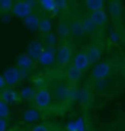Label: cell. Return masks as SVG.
Segmentation results:
<instances>
[{"instance_id":"6da1fadb","label":"cell","mask_w":125,"mask_h":131,"mask_svg":"<svg viewBox=\"0 0 125 131\" xmlns=\"http://www.w3.org/2000/svg\"><path fill=\"white\" fill-rule=\"evenodd\" d=\"M50 90L52 93V102L55 101L58 105H69L76 99V95H77L76 86L69 83L64 77L54 82Z\"/></svg>"},{"instance_id":"7a4b0ae2","label":"cell","mask_w":125,"mask_h":131,"mask_svg":"<svg viewBox=\"0 0 125 131\" xmlns=\"http://www.w3.org/2000/svg\"><path fill=\"white\" fill-rule=\"evenodd\" d=\"M73 45H71V42L69 41H61L58 44V47L55 50V63H58L60 66L65 67V66H69L73 60Z\"/></svg>"},{"instance_id":"3957f363","label":"cell","mask_w":125,"mask_h":131,"mask_svg":"<svg viewBox=\"0 0 125 131\" xmlns=\"http://www.w3.org/2000/svg\"><path fill=\"white\" fill-rule=\"evenodd\" d=\"M33 105L38 111H45L52 105V93L48 86H44L41 89L37 90L35 99H33Z\"/></svg>"},{"instance_id":"277c9868","label":"cell","mask_w":125,"mask_h":131,"mask_svg":"<svg viewBox=\"0 0 125 131\" xmlns=\"http://www.w3.org/2000/svg\"><path fill=\"white\" fill-rule=\"evenodd\" d=\"M37 6V2H29V0H18L15 2L13 9H12V15L19 19L28 18L29 15L33 13V9Z\"/></svg>"},{"instance_id":"5b68a950","label":"cell","mask_w":125,"mask_h":131,"mask_svg":"<svg viewBox=\"0 0 125 131\" xmlns=\"http://www.w3.org/2000/svg\"><path fill=\"white\" fill-rule=\"evenodd\" d=\"M111 70H112L111 61H100V63H97V64L92 69L90 77H92V80H95V82H102V80H105L108 76H109Z\"/></svg>"},{"instance_id":"8992f818","label":"cell","mask_w":125,"mask_h":131,"mask_svg":"<svg viewBox=\"0 0 125 131\" xmlns=\"http://www.w3.org/2000/svg\"><path fill=\"white\" fill-rule=\"evenodd\" d=\"M84 51H86V56H87V60H89V64L90 66L92 64L96 66L97 63H100V58L103 56V47L100 42H92V44H89Z\"/></svg>"},{"instance_id":"52a82bcc","label":"cell","mask_w":125,"mask_h":131,"mask_svg":"<svg viewBox=\"0 0 125 131\" xmlns=\"http://www.w3.org/2000/svg\"><path fill=\"white\" fill-rule=\"evenodd\" d=\"M2 76H3V79H5L6 84H7L9 88H13V86H16V84L23 79V76H26V73L22 71V70H19L18 67L15 66V67L7 69Z\"/></svg>"},{"instance_id":"ba28073f","label":"cell","mask_w":125,"mask_h":131,"mask_svg":"<svg viewBox=\"0 0 125 131\" xmlns=\"http://www.w3.org/2000/svg\"><path fill=\"white\" fill-rule=\"evenodd\" d=\"M69 25H70V37L74 38V39H80L83 38L86 34H84L83 29V24H82V19L77 18V16H73V18L69 19Z\"/></svg>"},{"instance_id":"9c48e42d","label":"cell","mask_w":125,"mask_h":131,"mask_svg":"<svg viewBox=\"0 0 125 131\" xmlns=\"http://www.w3.org/2000/svg\"><path fill=\"white\" fill-rule=\"evenodd\" d=\"M82 76H83V73H82L77 67H74L71 63H70L69 66H65V67H64V76H63V77H64L69 83H71V84H74V86H76V84L80 82Z\"/></svg>"},{"instance_id":"30bf717a","label":"cell","mask_w":125,"mask_h":131,"mask_svg":"<svg viewBox=\"0 0 125 131\" xmlns=\"http://www.w3.org/2000/svg\"><path fill=\"white\" fill-rule=\"evenodd\" d=\"M71 64H73L74 67H77L82 73L87 70L90 64H89L86 51H84V50H80V51L76 52V54H74V57H73V60H71Z\"/></svg>"},{"instance_id":"8fae6325","label":"cell","mask_w":125,"mask_h":131,"mask_svg":"<svg viewBox=\"0 0 125 131\" xmlns=\"http://www.w3.org/2000/svg\"><path fill=\"white\" fill-rule=\"evenodd\" d=\"M16 67H18L19 70L28 73V71L35 69V60L31 58L28 54H20V56L16 58Z\"/></svg>"},{"instance_id":"7c38bea8","label":"cell","mask_w":125,"mask_h":131,"mask_svg":"<svg viewBox=\"0 0 125 131\" xmlns=\"http://www.w3.org/2000/svg\"><path fill=\"white\" fill-rule=\"evenodd\" d=\"M38 63L41 66H51L55 63V48H44V51L38 57Z\"/></svg>"},{"instance_id":"4fadbf2b","label":"cell","mask_w":125,"mask_h":131,"mask_svg":"<svg viewBox=\"0 0 125 131\" xmlns=\"http://www.w3.org/2000/svg\"><path fill=\"white\" fill-rule=\"evenodd\" d=\"M57 37L60 38L61 41H69L70 38V25H69V19L63 18L58 22V28H57Z\"/></svg>"},{"instance_id":"5bb4252c","label":"cell","mask_w":125,"mask_h":131,"mask_svg":"<svg viewBox=\"0 0 125 131\" xmlns=\"http://www.w3.org/2000/svg\"><path fill=\"white\" fill-rule=\"evenodd\" d=\"M42 51H44V45H42L41 39H33L28 45V52L26 54L33 60H38V57L42 54Z\"/></svg>"},{"instance_id":"9a60e30c","label":"cell","mask_w":125,"mask_h":131,"mask_svg":"<svg viewBox=\"0 0 125 131\" xmlns=\"http://www.w3.org/2000/svg\"><path fill=\"white\" fill-rule=\"evenodd\" d=\"M89 18L92 19V22L96 25V28H102V26H105L106 22H108V15H106V12H105V9L89 13Z\"/></svg>"},{"instance_id":"2e32d148","label":"cell","mask_w":125,"mask_h":131,"mask_svg":"<svg viewBox=\"0 0 125 131\" xmlns=\"http://www.w3.org/2000/svg\"><path fill=\"white\" fill-rule=\"evenodd\" d=\"M0 99H2L3 102H6L7 105H9V103H18L19 101H20V95L9 88V89H5V90L0 92Z\"/></svg>"},{"instance_id":"e0dca14e","label":"cell","mask_w":125,"mask_h":131,"mask_svg":"<svg viewBox=\"0 0 125 131\" xmlns=\"http://www.w3.org/2000/svg\"><path fill=\"white\" fill-rule=\"evenodd\" d=\"M39 22H41V16L38 13H32L29 15L28 18L23 19V24L26 28H29L31 31H38V26H39Z\"/></svg>"},{"instance_id":"ac0fdd59","label":"cell","mask_w":125,"mask_h":131,"mask_svg":"<svg viewBox=\"0 0 125 131\" xmlns=\"http://www.w3.org/2000/svg\"><path fill=\"white\" fill-rule=\"evenodd\" d=\"M84 7L89 10V13L97 12V10H102L105 7V2H102V0H86L84 2Z\"/></svg>"},{"instance_id":"d6986e66","label":"cell","mask_w":125,"mask_h":131,"mask_svg":"<svg viewBox=\"0 0 125 131\" xmlns=\"http://www.w3.org/2000/svg\"><path fill=\"white\" fill-rule=\"evenodd\" d=\"M41 42H42V45H44V48H54L57 45V35L54 32L42 35Z\"/></svg>"},{"instance_id":"ffe728a7","label":"cell","mask_w":125,"mask_h":131,"mask_svg":"<svg viewBox=\"0 0 125 131\" xmlns=\"http://www.w3.org/2000/svg\"><path fill=\"white\" fill-rule=\"evenodd\" d=\"M82 24H83V29H84V34L86 35H93V34L96 32V29H97L96 25L92 22V19L89 18V15L82 19Z\"/></svg>"},{"instance_id":"44dd1931","label":"cell","mask_w":125,"mask_h":131,"mask_svg":"<svg viewBox=\"0 0 125 131\" xmlns=\"http://www.w3.org/2000/svg\"><path fill=\"white\" fill-rule=\"evenodd\" d=\"M38 31H39L41 35H47V34L52 32V22L48 18H41V22H39Z\"/></svg>"},{"instance_id":"7402d4cb","label":"cell","mask_w":125,"mask_h":131,"mask_svg":"<svg viewBox=\"0 0 125 131\" xmlns=\"http://www.w3.org/2000/svg\"><path fill=\"white\" fill-rule=\"evenodd\" d=\"M22 118H23V121H26V122H33V121H38L41 118V114H39V111H38L37 108H33V109L25 111Z\"/></svg>"},{"instance_id":"603a6c76","label":"cell","mask_w":125,"mask_h":131,"mask_svg":"<svg viewBox=\"0 0 125 131\" xmlns=\"http://www.w3.org/2000/svg\"><path fill=\"white\" fill-rule=\"evenodd\" d=\"M109 13L113 19H119L122 13V7H121L119 2H109Z\"/></svg>"},{"instance_id":"cb8c5ba5","label":"cell","mask_w":125,"mask_h":131,"mask_svg":"<svg viewBox=\"0 0 125 131\" xmlns=\"http://www.w3.org/2000/svg\"><path fill=\"white\" fill-rule=\"evenodd\" d=\"M19 95H20V99H23V101H33L35 95H37V90L33 88H23L19 92Z\"/></svg>"},{"instance_id":"d4e9b609","label":"cell","mask_w":125,"mask_h":131,"mask_svg":"<svg viewBox=\"0 0 125 131\" xmlns=\"http://www.w3.org/2000/svg\"><path fill=\"white\" fill-rule=\"evenodd\" d=\"M15 2L12 0H0V15H6V13H12Z\"/></svg>"},{"instance_id":"484cf974","label":"cell","mask_w":125,"mask_h":131,"mask_svg":"<svg viewBox=\"0 0 125 131\" xmlns=\"http://www.w3.org/2000/svg\"><path fill=\"white\" fill-rule=\"evenodd\" d=\"M39 6L44 12H54V9L57 7V2L55 0H41L39 2Z\"/></svg>"},{"instance_id":"4316f807","label":"cell","mask_w":125,"mask_h":131,"mask_svg":"<svg viewBox=\"0 0 125 131\" xmlns=\"http://www.w3.org/2000/svg\"><path fill=\"white\" fill-rule=\"evenodd\" d=\"M92 99H93V96H92V92L89 90V88H84V89L80 92V101H82L83 105L90 103V102H92Z\"/></svg>"},{"instance_id":"83f0119b","label":"cell","mask_w":125,"mask_h":131,"mask_svg":"<svg viewBox=\"0 0 125 131\" xmlns=\"http://www.w3.org/2000/svg\"><path fill=\"white\" fill-rule=\"evenodd\" d=\"M9 111H10L9 105L0 99V118H2V119H6V118L9 117Z\"/></svg>"},{"instance_id":"f1b7e54d","label":"cell","mask_w":125,"mask_h":131,"mask_svg":"<svg viewBox=\"0 0 125 131\" xmlns=\"http://www.w3.org/2000/svg\"><path fill=\"white\" fill-rule=\"evenodd\" d=\"M31 131H51V130H50V125L44 122V124H38V125H35Z\"/></svg>"},{"instance_id":"f546056e","label":"cell","mask_w":125,"mask_h":131,"mask_svg":"<svg viewBox=\"0 0 125 131\" xmlns=\"http://www.w3.org/2000/svg\"><path fill=\"white\" fill-rule=\"evenodd\" d=\"M6 130H7V119L0 118V131H6Z\"/></svg>"},{"instance_id":"4dcf8cb0","label":"cell","mask_w":125,"mask_h":131,"mask_svg":"<svg viewBox=\"0 0 125 131\" xmlns=\"http://www.w3.org/2000/svg\"><path fill=\"white\" fill-rule=\"evenodd\" d=\"M6 86H7V84H6L5 79H3V76L0 74V92H2V90H5V89H6Z\"/></svg>"},{"instance_id":"1f68e13d","label":"cell","mask_w":125,"mask_h":131,"mask_svg":"<svg viewBox=\"0 0 125 131\" xmlns=\"http://www.w3.org/2000/svg\"><path fill=\"white\" fill-rule=\"evenodd\" d=\"M111 38H112V41H118V39H119V35H118V34H116V31H112L111 32Z\"/></svg>"},{"instance_id":"d6a6232c","label":"cell","mask_w":125,"mask_h":131,"mask_svg":"<svg viewBox=\"0 0 125 131\" xmlns=\"http://www.w3.org/2000/svg\"><path fill=\"white\" fill-rule=\"evenodd\" d=\"M122 74H124V77H125V66H124V69H122Z\"/></svg>"}]
</instances>
